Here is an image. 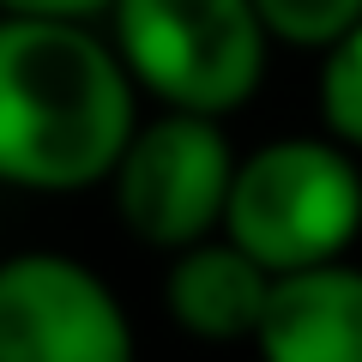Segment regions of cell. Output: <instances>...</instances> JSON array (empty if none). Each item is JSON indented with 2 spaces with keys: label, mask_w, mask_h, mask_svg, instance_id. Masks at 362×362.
Wrapping results in <instances>:
<instances>
[{
  "label": "cell",
  "mask_w": 362,
  "mask_h": 362,
  "mask_svg": "<svg viewBox=\"0 0 362 362\" xmlns=\"http://www.w3.org/2000/svg\"><path fill=\"white\" fill-rule=\"evenodd\" d=\"M242 151L230 145L223 121L157 109L127 139L115 175H109V211L115 223L151 254H181L223 235L230 187Z\"/></svg>",
  "instance_id": "cell-4"
},
{
  "label": "cell",
  "mask_w": 362,
  "mask_h": 362,
  "mask_svg": "<svg viewBox=\"0 0 362 362\" xmlns=\"http://www.w3.org/2000/svg\"><path fill=\"white\" fill-rule=\"evenodd\" d=\"M272 278L254 254L211 235L199 247H181L163 266V314L199 344H254L272 302Z\"/></svg>",
  "instance_id": "cell-6"
},
{
  "label": "cell",
  "mask_w": 362,
  "mask_h": 362,
  "mask_svg": "<svg viewBox=\"0 0 362 362\" xmlns=\"http://www.w3.org/2000/svg\"><path fill=\"white\" fill-rule=\"evenodd\" d=\"M139 97L230 121L266 85L272 30L254 0H115L103 18Z\"/></svg>",
  "instance_id": "cell-3"
},
{
  "label": "cell",
  "mask_w": 362,
  "mask_h": 362,
  "mask_svg": "<svg viewBox=\"0 0 362 362\" xmlns=\"http://www.w3.org/2000/svg\"><path fill=\"white\" fill-rule=\"evenodd\" d=\"M139 121V85L109 30L0 13V187H109Z\"/></svg>",
  "instance_id": "cell-1"
},
{
  "label": "cell",
  "mask_w": 362,
  "mask_h": 362,
  "mask_svg": "<svg viewBox=\"0 0 362 362\" xmlns=\"http://www.w3.org/2000/svg\"><path fill=\"white\" fill-rule=\"evenodd\" d=\"M0 362H139L109 278L61 247L0 259Z\"/></svg>",
  "instance_id": "cell-5"
},
{
  "label": "cell",
  "mask_w": 362,
  "mask_h": 362,
  "mask_svg": "<svg viewBox=\"0 0 362 362\" xmlns=\"http://www.w3.org/2000/svg\"><path fill=\"white\" fill-rule=\"evenodd\" d=\"M242 254H254L272 278L350 259L362 235V163L332 133H278L242 151L223 218Z\"/></svg>",
  "instance_id": "cell-2"
},
{
  "label": "cell",
  "mask_w": 362,
  "mask_h": 362,
  "mask_svg": "<svg viewBox=\"0 0 362 362\" xmlns=\"http://www.w3.org/2000/svg\"><path fill=\"white\" fill-rule=\"evenodd\" d=\"M314 97H320V127L362 157V25L320 54Z\"/></svg>",
  "instance_id": "cell-9"
},
{
  "label": "cell",
  "mask_w": 362,
  "mask_h": 362,
  "mask_svg": "<svg viewBox=\"0 0 362 362\" xmlns=\"http://www.w3.org/2000/svg\"><path fill=\"white\" fill-rule=\"evenodd\" d=\"M115 0H0V13H30V18H85L103 25Z\"/></svg>",
  "instance_id": "cell-10"
},
{
  "label": "cell",
  "mask_w": 362,
  "mask_h": 362,
  "mask_svg": "<svg viewBox=\"0 0 362 362\" xmlns=\"http://www.w3.org/2000/svg\"><path fill=\"white\" fill-rule=\"evenodd\" d=\"M259 362H362V266H332L278 278L266 320L254 332Z\"/></svg>",
  "instance_id": "cell-7"
},
{
  "label": "cell",
  "mask_w": 362,
  "mask_h": 362,
  "mask_svg": "<svg viewBox=\"0 0 362 362\" xmlns=\"http://www.w3.org/2000/svg\"><path fill=\"white\" fill-rule=\"evenodd\" d=\"M266 18L272 42L302 54H326L332 42H344L362 25V0H254Z\"/></svg>",
  "instance_id": "cell-8"
}]
</instances>
